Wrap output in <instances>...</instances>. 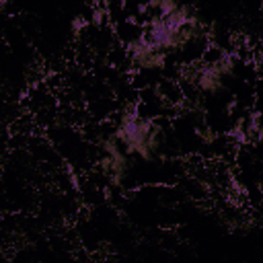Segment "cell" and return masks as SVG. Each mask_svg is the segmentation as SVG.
<instances>
[{
  "instance_id": "cell-2",
  "label": "cell",
  "mask_w": 263,
  "mask_h": 263,
  "mask_svg": "<svg viewBox=\"0 0 263 263\" xmlns=\"http://www.w3.org/2000/svg\"><path fill=\"white\" fill-rule=\"evenodd\" d=\"M193 84L205 95H218L224 88V78L220 76V72L212 64H199V70H197Z\"/></svg>"
},
{
  "instance_id": "cell-1",
  "label": "cell",
  "mask_w": 263,
  "mask_h": 263,
  "mask_svg": "<svg viewBox=\"0 0 263 263\" xmlns=\"http://www.w3.org/2000/svg\"><path fill=\"white\" fill-rule=\"evenodd\" d=\"M127 53L129 62L142 70H164L168 62V53L150 47L140 35L127 43Z\"/></svg>"
},
{
  "instance_id": "cell-3",
  "label": "cell",
  "mask_w": 263,
  "mask_h": 263,
  "mask_svg": "<svg viewBox=\"0 0 263 263\" xmlns=\"http://www.w3.org/2000/svg\"><path fill=\"white\" fill-rule=\"evenodd\" d=\"M197 136L203 144H214V140H216V134L208 125H197Z\"/></svg>"
}]
</instances>
